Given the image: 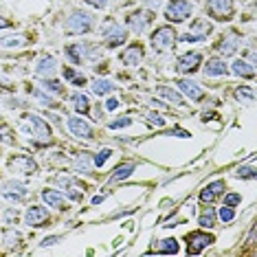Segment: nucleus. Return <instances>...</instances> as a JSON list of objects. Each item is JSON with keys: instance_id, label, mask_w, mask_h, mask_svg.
Masks as SVG:
<instances>
[{"instance_id": "09e8293b", "label": "nucleus", "mask_w": 257, "mask_h": 257, "mask_svg": "<svg viewBox=\"0 0 257 257\" xmlns=\"http://www.w3.org/2000/svg\"><path fill=\"white\" fill-rule=\"evenodd\" d=\"M119 108V99L116 97H110L108 101H106V110H110V112H112V110H116Z\"/></svg>"}, {"instance_id": "9b49d317", "label": "nucleus", "mask_w": 257, "mask_h": 257, "mask_svg": "<svg viewBox=\"0 0 257 257\" xmlns=\"http://www.w3.org/2000/svg\"><path fill=\"white\" fill-rule=\"evenodd\" d=\"M185 242H187V255H200L209 244L215 242V237L207 231H191L185 235Z\"/></svg>"}, {"instance_id": "864d4df0", "label": "nucleus", "mask_w": 257, "mask_h": 257, "mask_svg": "<svg viewBox=\"0 0 257 257\" xmlns=\"http://www.w3.org/2000/svg\"><path fill=\"white\" fill-rule=\"evenodd\" d=\"M0 88H7V86H5V84H3V79H0Z\"/></svg>"}, {"instance_id": "c756f323", "label": "nucleus", "mask_w": 257, "mask_h": 257, "mask_svg": "<svg viewBox=\"0 0 257 257\" xmlns=\"http://www.w3.org/2000/svg\"><path fill=\"white\" fill-rule=\"evenodd\" d=\"M90 88H92V92H95L97 97H106V95H110V92H114L116 90V84H112L110 79H95L90 84Z\"/></svg>"}, {"instance_id": "ddd939ff", "label": "nucleus", "mask_w": 257, "mask_h": 257, "mask_svg": "<svg viewBox=\"0 0 257 257\" xmlns=\"http://www.w3.org/2000/svg\"><path fill=\"white\" fill-rule=\"evenodd\" d=\"M51 222V213L44 204H31L25 211V224H29L31 229H42Z\"/></svg>"}, {"instance_id": "4be33fe9", "label": "nucleus", "mask_w": 257, "mask_h": 257, "mask_svg": "<svg viewBox=\"0 0 257 257\" xmlns=\"http://www.w3.org/2000/svg\"><path fill=\"white\" fill-rule=\"evenodd\" d=\"M57 73V60L53 55H42L40 60L36 62V75L38 77H55Z\"/></svg>"}, {"instance_id": "f8f14e48", "label": "nucleus", "mask_w": 257, "mask_h": 257, "mask_svg": "<svg viewBox=\"0 0 257 257\" xmlns=\"http://www.w3.org/2000/svg\"><path fill=\"white\" fill-rule=\"evenodd\" d=\"M154 16L156 14H152V11H148V9H137V11H132V14H127L125 25H127L130 31H134L139 36V33H145L150 29L152 20H154Z\"/></svg>"}, {"instance_id": "3c124183", "label": "nucleus", "mask_w": 257, "mask_h": 257, "mask_svg": "<svg viewBox=\"0 0 257 257\" xmlns=\"http://www.w3.org/2000/svg\"><path fill=\"white\" fill-rule=\"evenodd\" d=\"M159 3H161V0H148V7L150 9H156V7H159Z\"/></svg>"}, {"instance_id": "a19ab883", "label": "nucleus", "mask_w": 257, "mask_h": 257, "mask_svg": "<svg viewBox=\"0 0 257 257\" xmlns=\"http://www.w3.org/2000/svg\"><path fill=\"white\" fill-rule=\"evenodd\" d=\"M20 218V213L16 211L14 207H9V209H5V213H3V220H5V224H16Z\"/></svg>"}, {"instance_id": "f03ea898", "label": "nucleus", "mask_w": 257, "mask_h": 257, "mask_svg": "<svg viewBox=\"0 0 257 257\" xmlns=\"http://www.w3.org/2000/svg\"><path fill=\"white\" fill-rule=\"evenodd\" d=\"M92 29H95V16L84 9L71 11L68 18L64 20V33H66V36H86Z\"/></svg>"}, {"instance_id": "79ce46f5", "label": "nucleus", "mask_w": 257, "mask_h": 257, "mask_svg": "<svg viewBox=\"0 0 257 257\" xmlns=\"http://www.w3.org/2000/svg\"><path fill=\"white\" fill-rule=\"evenodd\" d=\"M239 202H242V194H235V191H231V194H224V204H226V207L235 209Z\"/></svg>"}, {"instance_id": "ea45409f", "label": "nucleus", "mask_w": 257, "mask_h": 257, "mask_svg": "<svg viewBox=\"0 0 257 257\" xmlns=\"http://www.w3.org/2000/svg\"><path fill=\"white\" fill-rule=\"evenodd\" d=\"M237 178H246V180H253L255 178V167H253V163L246 167H237V174H235Z\"/></svg>"}, {"instance_id": "2f4dec72", "label": "nucleus", "mask_w": 257, "mask_h": 257, "mask_svg": "<svg viewBox=\"0 0 257 257\" xmlns=\"http://www.w3.org/2000/svg\"><path fill=\"white\" fill-rule=\"evenodd\" d=\"M215 220H218V213H215L213 207H204V211L198 215V224H200L202 229H213Z\"/></svg>"}, {"instance_id": "49530a36", "label": "nucleus", "mask_w": 257, "mask_h": 257, "mask_svg": "<svg viewBox=\"0 0 257 257\" xmlns=\"http://www.w3.org/2000/svg\"><path fill=\"white\" fill-rule=\"evenodd\" d=\"M84 3H88L90 7H95V9H106L108 7V0H84Z\"/></svg>"}, {"instance_id": "603ef678", "label": "nucleus", "mask_w": 257, "mask_h": 257, "mask_svg": "<svg viewBox=\"0 0 257 257\" xmlns=\"http://www.w3.org/2000/svg\"><path fill=\"white\" fill-rule=\"evenodd\" d=\"M103 198H106V196H95V198H92V204H99V202L103 200Z\"/></svg>"}, {"instance_id": "a211bd4d", "label": "nucleus", "mask_w": 257, "mask_h": 257, "mask_svg": "<svg viewBox=\"0 0 257 257\" xmlns=\"http://www.w3.org/2000/svg\"><path fill=\"white\" fill-rule=\"evenodd\" d=\"M27 194H29V189H27V185L22 183V180H7V183L3 185V196L7 198L9 202H14V204L25 200Z\"/></svg>"}, {"instance_id": "39448f33", "label": "nucleus", "mask_w": 257, "mask_h": 257, "mask_svg": "<svg viewBox=\"0 0 257 257\" xmlns=\"http://www.w3.org/2000/svg\"><path fill=\"white\" fill-rule=\"evenodd\" d=\"M204 11L215 22H231L235 18L233 0H204Z\"/></svg>"}, {"instance_id": "a18cd8bd", "label": "nucleus", "mask_w": 257, "mask_h": 257, "mask_svg": "<svg viewBox=\"0 0 257 257\" xmlns=\"http://www.w3.org/2000/svg\"><path fill=\"white\" fill-rule=\"evenodd\" d=\"M145 116L150 119V123H154V125H165V119H161V114H156V112H148Z\"/></svg>"}, {"instance_id": "423d86ee", "label": "nucleus", "mask_w": 257, "mask_h": 257, "mask_svg": "<svg viewBox=\"0 0 257 257\" xmlns=\"http://www.w3.org/2000/svg\"><path fill=\"white\" fill-rule=\"evenodd\" d=\"M7 167L14 176H22V178H31L38 174V163L29 154H11L7 159Z\"/></svg>"}, {"instance_id": "a878e982", "label": "nucleus", "mask_w": 257, "mask_h": 257, "mask_svg": "<svg viewBox=\"0 0 257 257\" xmlns=\"http://www.w3.org/2000/svg\"><path fill=\"white\" fill-rule=\"evenodd\" d=\"M229 71L233 75H237V77L242 79H253L255 77V62H246V60H235L231 64Z\"/></svg>"}, {"instance_id": "c9c22d12", "label": "nucleus", "mask_w": 257, "mask_h": 257, "mask_svg": "<svg viewBox=\"0 0 257 257\" xmlns=\"http://www.w3.org/2000/svg\"><path fill=\"white\" fill-rule=\"evenodd\" d=\"M233 97L239 103H253L255 101V90L250 86H239V88L233 90Z\"/></svg>"}, {"instance_id": "dca6fc26", "label": "nucleus", "mask_w": 257, "mask_h": 257, "mask_svg": "<svg viewBox=\"0 0 257 257\" xmlns=\"http://www.w3.org/2000/svg\"><path fill=\"white\" fill-rule=\"evenodd\" d=\"M176 84H178L180 92H183V97H189V101H196V103L207 101V90H204L198 81L189 79V77H183V79H178Z\"/></svg>"}, {"instance_id": "4468645a", "label": "nucleus", "mask_w": 257, "mask_h": 257, "mask_svg": "<svg viewBox=\"0 0 257 257\" xmlns=\"http://www.w3.org/2000/svg\"><path fill=\"white\" fill-rule=\"evenodd\" d=\"M202 66V53H198V51H187L176 60V71L180 75H194L200 71Z\"/></svg>"}, {"instance_id": "393cba45", "label": "nucleus", "mask_w": 257, "mask_h": 257, "mask_svg": "<svg viewBox=\"0 0 257 257\" xmlns=\"http://www.w3.org/2000/svg\"><path fill=\"white\" fill-rule=\"evenodd\" d=\"M29 44V38L22 33H9V36H0V49L16 51V49H25Z\"/></svg>"}, {"instance_id": "473e14b6", "label": "nucleus", "mask_w": 257, "mask_h": 257, "mask_svg": "<svg viewBox=\"0 0 257 257\" xmlns=\"http://www.w3.org/2000/svg\"><path fill=\"white\" fill-rule=\"evenodd\" d=\"M180 250L178 246V242L174 237H165V239H161L159 242V246L154 248V253H163V255H176Z\"/></svg>"}, {"instance_id": "e433bc0d", "label": "nucleus", "mask_w": 257, "mask_h": 257, "mask_svg": "<svg viewBox=\"0 0 257 257\" xmlns=\"http://www.w3.org/2000/svg\"><path fill=\"white\" fill-rule=\"evenodd\" d=\"M215 213H218V218L224 222V224H229V222L235 220V209H233V207H226V204H222V207H220Z\"/></svg>"}, {"instance_id": "c03bdc74", "label": "nucleus", "mask_w": 257, "mask_h": 257, "mask_svg": "<svg viewBox=\"0 0 257 257\" xmlns=\"http://www.w3.org/2000/svg\"><path fill=\"white\" fill-rule=\"evenodd\" d=\"M62 75H64V79H68V81H73L75 77H77V73H75L73 66H64L62 68Z\"/></svg>"}, {"instance_id": "7c9ffc66", "label": "nucleus", "mask_w": 257, "mask_h": 257, "mask_svg": "<svg viewBox=\"0 0 257 257\" xmlns=\"http://www.w3.org/2000/svg\"><path fill=\"white\" fill-rule=\"evenodd\" d=\"M137 169V165H134L132 161H125V163H121V165H116L114 167V174H112V183H121V180H125L127 176H132V172Z\"/></svg>"}, {"instance_id": "72a5a7b5", "label": "nucleus", "mask_w": 257, "mask_h": 257, "mask_svg": "<svg viewBox=\"0 0 257 257\" xmlns=\"http://www.w3.org/2000/svg\"><path fill=\"white\" fill-rule=\"evenodd\" d=\"M31 95L36 97V101H38V103H42L44 108H57V106H60V103H57L55 99L51 97L44 88H31Z\"/></svg>"}, {"instance_id": "b1692460", "label": "nucleus", "mask_w": 257, "mask_h": 257, "mask_svg": "<svg viewBox=\"0 0 257 257\" xmlns=\"http://www.w3.org/2000/svg\"><path fill=\"white\" fill-rule=\"evenodd\" d=\"M42 200L49 204V207L57 209V211H66L68 209V202H66V196L57 189H42Z\"/></svg>"}, {"instance_id": "20e7f679", "label": "nucleus", "mask_w": 257, "mask_h": 257, "mask_svg": "<svg viewBox=\"0 0 257 257\" xmlns=\"http://www.w3.org/2000/svg\"><path fill=\"white\" fill-rule=\"evenodd\" d=\"M99 33H101V42L106 49H119V46L125 44V40H127V31L114 18L103 20L101 27H99Z\"/></svg>"}, {"instance_id": "58836bf2", "label": "nucleus", "mask_w": 257, "mask_h": 257, "mask_svg": "<svg viewBox=\"0 0 257 257\" xmlns=\"http://www.w3.org/2000/svg\"><path fill=\"white\" fill-rule=\"evenodd\" d=\"M127 125H132V116H121V119H114L108 123L110 130H121V127H127Z\"/></svg>"}, {"instance_id": "8fccbe9b", "label": "nucleus", "mask_w": 257, "mask_h": 257, "mask_svg": "<svg viewBox=\"0 0 257 257\" xmlns=\"http://www.w3.org/2000/svg\"><path fill=\"white\" fill-rule=\"evenodd\" d=\"M71 84H73V86H84V84H86V77H84V75H77V77H75Z\"/></svg>"}, {"instance_id": "c85d7f7f", "label": "nucleus", "mask_w": 257, "mask_h": 257, "mask_svg": "<svg viewBox=\"0 0 257 257\" xmlns=\"http://www.w3.org/2000/svg\"><path fill=\"white\" fill-rule=\"evenodd\" d=\"M75 172L79 174H90L92 167H95V163H92V154L90 152H81V154H77V159H75Z\"/></svg>"}, {"instance_id": "1a4fd4ad", "label": "nucleus", "mask_w": 257, "mask_h": 257, "mask_svg": "<svg viewBox=\"0 0 257 257\" xmlns=\"http://www.w3.org/2000/svg\"><path fill=\"white\" fill-rule=\"evenodd\" d=\"M213 33V22L207 18H196L191 20L187 33L180 36V42H204L209 36Z\"/></svg>"}, {"instance_id": "f3484780", "label": "nucleus", "mask_w": 257, "mask_h": 257, "mask_svg": "<svg viewBox=\"0 0 257 257\" xmlns=\"http://www.w3.org/2000/svg\"><path fill=\"white\" fill-rule=\"evenodd\" d=\"M239 40H242V36H239V31H229L226 36H222L220 38V42L213 46L215 51H218V55H222L226 60V57H231V55H235V51L239 49Z\"/></svg>"}, {"instance_id": "de8ad7c7", "label": "nucleus", "mask_w": 257, "mask_h": 257, "mask_svg": "<svg viewBox=\"0 0 257 257\" xmlns=\"http://www.w3.org/2000/svg\"><path fill=\"white\" fill-rule=\"evenodd\" d=\"M5 29H14V20L5 18V16H0V31H5Z\"/></svg>"}, {"instance_id": "37998d69", "label": "nucleus", "mask_w": 257, "mask_h": 257, "mask_svg": "<svg viewBox=\"0 0 257 257\" xmlns=\"http://www.w3.org/2000/svg\"><path fill=\"white\" fill-rule=\"evenodd\" d=\"M60 235H51V237H44L42 242H40V246L42 248H46V246H55V244H60Z\"/></svg>"}, {"instance_id": "cd10ccee", "label": "nucleus", "mask_w": 257, "mask_h": 257, "mask_svg": "<svg viewBox=\"0 0 257 257\" xmlns=\"http://www.w3.org/2000/svg\"><path fill=\"white\" fill-rule=\"evenodd\" d=\"M73 108L77 110V114L88 116L90 114V97L84 95V92H73Z\"/></svg>"}, {"instance_id": "7ed1b4c3", "label": "nucleus", "mask_w": 257, "mask_h": 257, "mask_svg": "<svg viewBox=\"0 0 257 257\" xmlns=\"http://www.w3.org/2000/svg\"><path fill=\"white\" fill-rule=\"evenodd\" d=\"M64 53H66V57L75 64V66H81L84 62H99L101 49L95 44H90V42H73V44H66Z\"/></svg>"}, {"instance_id": "aec40b11", "label": "nucleus", "mask_w": 257, "mask_h": 257, "mask_svg": "<svg viewBox=\"0 0 257 257\" xmlns=\"http://www.w3.org/2000/svg\"><path fill=\"white\" fill-rule=\"evenodd\" d=\"M204 77H226L229 75V66H226L224 57H211V60H207L202 68Z\"/></svg>"}, {"instance_id": "f257e3e1", "label": "nucleus", "mask_w": 257, "mask_h": 257, "mask_svg": "<svg viewBox=\"0 0 257 257\" xmlns=\"http://www.w3.org/2000/svg\"><path fill=\"white\" fill-rule=\"evenodd\" d=\"M20 130L25 132V137H29V141L38 148H44V145L53 143V132H51V125L46 123L42 116L38 114H22L20 116Z\"/></svg>"}, {"instance_id": "5701e85b", "label": "nucleus", "mask_w": 257, "mask_h": 257, "mask_svg": "<svg viewBox=\"0 0 257 257\" xmlns=\"http://www.w3.org/2000/svg\"><path fill=\"white\" fill-rule=\"evenodd\" d=\"M224 189H226V183H224V180H213V183H209V185L200 191V202L211 204L213 200H218V198L224 194Z\"/></svg>"}, {"instance_id": "2eb2a0df", "label": "nucleus", "mask_w": 257, "mask_h": 257, "mask_svg": "<svg viewBox=\"0 0 257 257\" xmlns=\"http://www.w3.org/2000/svg\"><path fill=\"white\" fill-rule=\"evenodd\" d=\"M66 127H68V132H71L73 137H77V139H86V141H92V139H95V130H92V125L81 114L79 116H68Z\"/></svg>"}, {"instance_id": "4c0bfd02", "label": "nucleus", "mask_w": 257, "mask_h": 257, "mask_svg": "<svg viewBox=\"0 0 257 257\" xmlns=\"http://www.w3.org/2000/svg\"><path fill=\"white\" fill-rule=\"evenodd\" d=\"M110 156H112V150H110V148H103L101 152H97V154L92 156V163H95V167H103Z\"/></svg>"}, {"instance_id": "412c9836", "label": "nucleus", "mask_w": 257, "mask_h": 257, "mask_svg": "<svg viewBox=\"0 0 257 257\" xmlns=\"http://www.w3.org/2000/svg\"><path fill=\"white\" fill-rule=\"evenodd\" d=\"M154 95H156V97H161V99H165V101H169L172 106H180V108L185 106V97H183V92H178L176 88H172V86H165V84L156 86V88H154Z\"/></svg>"}, {"instance_id": "f704fd0d", "label": "nucleus", "mask_w": 257, "mask_h": 257, "mask_svg": "<svg viewBox=\"0 0 257 257\" xmlns=\"http://www.w3.org/2000/svg\"><path fill=\"white\" fill-rule=\"evenodd\" d=\"M40 84H42V88H44L46 92H53V95H57V97H64V95H66V88H64L60 81L53 79V77H44L42 81H40Z\"/></svg>"}, {"instance_id": "bb28decb", "label": "nucleus", "mask_w": 257, "mask_h": 257, "mask_svg": "<svg viewBox=\"0 0 257 257\" xmlns=\"http://www.w3.org/2000/svg\"><path fill=\"white\" fill-rule=\"evenodd\" d=\"M3 244L7 246L9 250H14V253H18V250L22 248V235L16 229H11V226H7L3 233Z\"/></svg>"}, {"instance_id": "6e6552de", "label": "nucleus", "mask_w": 257, "mask_h": 257, "mask_svg": "<svg viewBox=\"0 0 257 257\" xmlns=\"http://www.w3.org/2000/svg\"><path fill=\"white\" fill-rule=\"evenodd\" d=\"M176 40H178L176 29L165 25V27H159V29H156V31L150 36V44H152V49H154L156 53H165V51L174 49Z\"/></svg>"}, {"instance_id": "6ab92c4d", "label": "nucleus", "mask_w": 257, "mask_h": 257, "mask_svg": "<svg viewBox=\"0 0 257 257\" xmlns=\"http://www.w3.org/2000/svg\"><path fill=\"white\" fill-rule=\"evenodd\" d=\"M143 57H145V49H143V44L141 42H132L127 49H123L119 53V60L125 64V66H139V64L143 62Z\"/></svg>"}, {"instance_id": "9d476101", "label": "nucleus", "mask_w": 257, "mask_h": 257, "mask_svg": "<svg viewBox=\"0 0 257 257\" xmlns=\"http://www.w3.org/2000/svg\"><path fill=\"white\" fill-rule=\"evenodd\" d=\"M55 183L60 185V189H64L66 198H71V200H75V202H79L81 198H84L86 189H88L81 180H77L75 176H68V174H60V176L55 178Z\"/></svg>"}, {"instance_id": "0eeeda50", "label": "nucleus", "mask_w": 257, "mask_h": 257, "mask_svg": "<svg viewBox=\"0 0 257 257\" xmlns=\"http://www.w3.org/2000/svg\"><path fill=\"white\" fill-rule=\"evenodd\" d=\"M194 14V5L189 0H167L165 5V20L172 25H180V22L189 20Z\"/></svg>"}]
</instances>
